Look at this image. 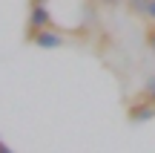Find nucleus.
<instances>
[{
	"label": "nucleus",
	"mask_w": 155,
	"mask_h": 153,
	"mask_svg": "<svg viewBox=\"0 0 155 153\" xmlns=\"http://www.w3.org/2000/svg\"><path fill=\"white\" fill-rule=\"evenodd\" d=\"M147 12H150V15L155 17V0H150V6H147Z\"/></svg>",
	"instance_id": "obj_1"
}]
</instances>
